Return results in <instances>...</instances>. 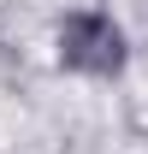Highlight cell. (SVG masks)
Wrapping results in <instances>:
<instances>
[{
  "label": "cell",
  "mask_w": 148,
  "mask_h": 154,
  "mask_svg": "<svg viewBox=\"0 0 148 154\" xmlns=\"http://www.w3.org/2000/svg\"><path fill=\"white\" fill-rule=\"evenodd\" d=\"M130 59V42L125 30L107 18V12H71L59 24V65L65 71H83V77H119Z\"/></svg>",
  "instance_id": "6da1fadb"
}]
</instances>
